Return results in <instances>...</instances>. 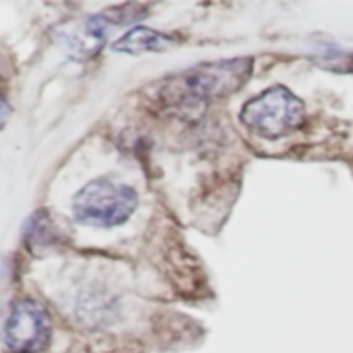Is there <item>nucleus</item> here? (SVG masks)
<instances>
[{"label":"nucleus","mask_w":353,"mask_h":353,"mask_svg":"<svg viewBox=\"0 0 353 353\" xmlns=\"http://www.w3.org/2000/svg\"><path fill=\"white\" fill-rule=\"evenodd\" d=\"M252 71L254 59L250 57L200 64L171 81L165 95L179 105H195L207 100L223 99L238 92L250 79Z\"/></svg>","instance_id":"1"},{"label":"nucleus","mask_w":353,"mask_h":353,"mask_svg":"<svg viewBox=\"0 0 353 353\" xmlns=\"http://www.w3.org/2000/svg\"><path fill=\"white\" fill-rule=\"evenodd\" d=\"M240 117L254 133L264 138H281L302 126L305 105L286 86L278 85L248 100Z\"/></svg>","instance_id":"2"},{"label":"nucleus","mask_w":353,"mask_h":353,"mask_svg":"<svg viewBox=\"0 0 353 353\" xmlns=\"http://www.w3.org/2000/svg\"><path fill=\"white\" fill-rule=\"evenodd\" d=\"M138 205L133 188L110 179L90 181L76 193L72 210L79 223L99 228H112L123 224Z\"/></svg>","instance_id":"3"},{"label":"nucleus","mask_w":353,"mask_h":353,"mask_svg":"<svg viewBox=\"0 0 353 353\" xmlns=\"http://www.w3.org/2000/svg\"><path fill=\"white\" fill-rule=\"evenodd\" d=\"M141 6H121L109 9L99 16L88 17L78 24H71L69 30H61V41L65 50L76 59H90L100 52L105 43L109 24L130 23L143 17Z\"/></svg>","instance_id":"4"},{"label":"nucleus","mask_w":353,"mask_h":353,"mask_svg":"<svg viewBox=\"0 0 353 353\" xmlns=\"http://www.w3.org/2000/svg\"><path fill=\"white\" fill-rule=\"evenodd\" d=\"M50 341V317L33 300H19L6 323V345L14 353H38Z\"/></svg>","instance_id":"5"},{"label":"nucleus","mask_w":353,"mask_h":353,"mask_svg":"<svg viewBox=\"0 0 353 353\" xmlns=\"http://www.w3.org/2000/svg\"><path fill=\"white\" fill-rule=\"evenodd\" d=\"M174 43V38L169 34L155 31L152 28L137 26L128 31L126 34L114 41L112 48L116 52H124V54H143V52H157L164 50L169 45Z\"/></svg>","instance_id":"6"}]
</instances>
